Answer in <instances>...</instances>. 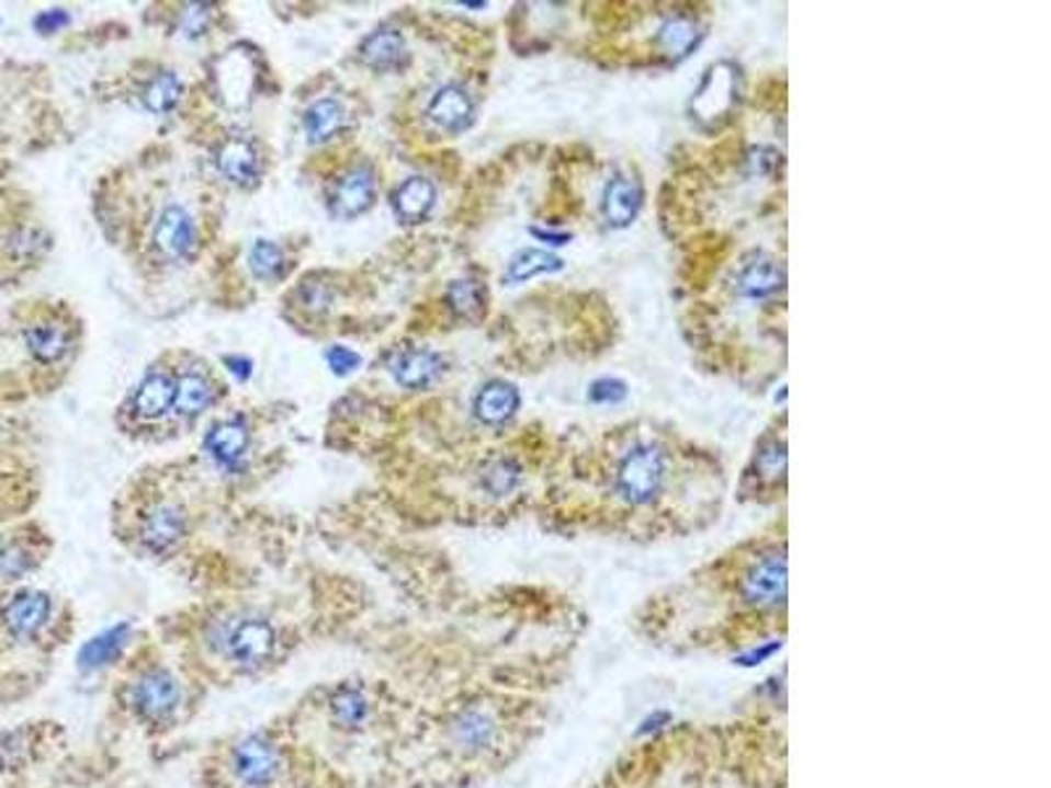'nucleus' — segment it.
Returning <instances> with one entry per match:
<instances>
[{
  "mask_svg": "<svg viewBox=\"0 0 1051 788\" xmlns=\"http://www.w3.org/2000/svg\"><path fill=\"white\" fill-rule=\"evenodd\" d=\"M587 631L570 599L523 620L426 694L361 788H478L513 770L555 720Z\"/></svg>",
  "mask_w": 1051,
  "mask_h": 788,
  "instance_id": "f257e3e1",
  "label": "nucleus"
},
{
  "mask_svg": "<svg viewBox=\"0 0 1051 788\" xmlns=\"http://www.w3.org/2000/svg\"><path fill=\"white\" fill-rule=\"evenodd\" d=\"M787 541L770 534L644 599L631 631L668 658L726 660L787 639Z\"/></svg>",
  "mask_w": 1051,
  "mask_h": 788,
  "instance_id": "f03ea898",
  "label": "nucleus"
},
{
  "mask_svg": "<svg viewBox=\"0 0 1051 788\" xmlns=\"http://www.w3.org/2000/svg\"><path fill=\"white\" fill-rule=\"evenodd\" d=\"M768 705L638 739L587 788H787L783 707Z\"/></svg>",
  "mask_w": 1051,
  "mask_h": 788,
  "instance_id": "7ed1b4c3",
  "label": "nucleus"
},
{
  "mask_svg": "<svg viewBox=\"0 0 1051 788\" xmlns=\"http://www.w3.org/2000/svg\"><path fill=\"white\" fill-rule=\"evenodd\" d=\"M156 636L208 692L263 684L310 644L297 620L252 602L205 605L161 624Z\"/></svg>",
  "mask_w": 1051,
  "mask_h": 788,
  "instance_id": "20e7f679",
  "label": "nucleus"
},
{
  "mask_svg": "<svg viewBox=\"0 0 1051 788\" xmlns=\"http://www.w3.org/2000/svg\"><path fill=\"white\" fill-rule=\"evenodd\" d=\"M208 686L177 658L156 633L137 641L105 684L111 728L158 746L195 723L208 699Z\"/></svg>",
  "mask_w": 1051,
  "mask_h": 788,
  "instance_id": "39448f33",
  "label": "nucleus"
},
{
  "mask_svg": "<svg viewBox=\"0 0 1051 788\" xmlns=\"http://www.w3.org/2000/svg\"><path fill=\"white\" fill-rule=\"evenodd\" d=\"M195 780L201 788H355L284 712L211 739L195 763Z\"/></svg>",
  "mask_w": 1051,
  "mask_h": 788,
  "instance_id": "423d86ee",
  "label": "nucleus"
},
{
  "mask_svg": "<svg viewBox=\"0 0 1051 788\" xmlns=\"http://www.w3.org/2000/svg\"><path fill=\"white\" fill-rule=\"evenodd\" d=\"M64 620L56 597L43 589H19L0 605V628L5 639L16 647L56 652L64 641H56Z\"/></svg>",
  "mask_w": 1051,
  "mask_h": 788,
  "instance_id": "0eeeda50",
  "label": "nucleus"
},
{
  "mask_svg": "<svg viewBox=\"0 0 1051 788\" xmlns=\"http://www.w3.org/2000/svg\"><path fill=\"white\" fill-rule=\"evenodd\" d=\"M190 515L179 502L161 500L150 505L137 521V547L148 558L169 560L182 552L184 541L190 539Z\"/></svg>",
  "mask_w": 1051,
  "mask_h": 788,
  "instance_id": "6e6552de",
  "label": "nucleus"
},
{
  "mask_svg": "<svg viewBox=\"0 0 1051 788\" xmlns=\"http://www.w3.org/2000/svg\"><path fill=\"white\" fill-rule=\"evenodd\" d=\"M376 203V174L369 165H352L337 179L329 192V214L335 218L363 216Z\"/></svg>",
  "mask_w": 1051,
  "mask_h": 788,
  "instance_id": "1a4fd4ad",
  "label": "nucleus"
},
{
  "mask_svg": "<svg viewBox=\"0 0 1051 788\" xmlns=\"http://www.w3.org/2000/svg\"><path fill=\"white\" fill-rule=\"evenodd\" d=\"M787 481V445L783 442H768L751 460V468L744 479V496L755 502H773L778 492H783Z\"/></svg>",
  "mask_w": 1051,
  "mask_h": 788,
  "instance_id": "9d476101",
  "label": "nucleus"
},
{
  "mask_svg": "<svg viewBox=\"0 0 1051 788\" xmlns=\"http://www.w3.org/2000/svg\"><path fill=\"white\" fill-rule=\"evenodd\" d=\"M152 242L156 250L169 261H184L195 253L197 248V227L192 216L179 205H169L158 216L156 229H152Z\"/></svg>",
  "mask_w": 1051,
  "mask_h": 788,
  "instance_id": "9b49d317",
  "label": "nucleus"
},
{
  "mask_svg": "<svg viewBox=\"0 0 1051 788\" xmlns=\"http://www.w3.org/2000/svg\"><path fill=\"white\" fill-rule=\"evenodd\" d=\"M216 169L237 187H256L263 174L261 153L245 135H229L216 148Z\"/></svg>",
  "mask_w": 1051,
  "mask_h": 788,
  "instance_id": "f8f14e48",
  "label": "nucleus"
},
{
  "mask_svg": "<svg viewBox=\"0 0 1051 788\" xmlns=\"http://www.w3.org/2000/svg\"><path fill=\"white\" fill-rule=\"evenodd\" d=\"M426 116L437 129L448 132V135H461L476 122V103L461 84H444L429 101Z\"/></svg>",
  "mask_w": 1051,
  "mask_h": 788,
  "instance_id": "ddd939ff",
  "label": "nucleus"
},
{
  "mask_svg": "<svg viewBox=\"0 0 1051 788\" xmlns=\"http://www.w3.org/2000/svg\"><path fill=\"white\" fill-rule=\"evenodd\" d=\"M139 631L135 626L124 624V626H113L111 631H105L95 639L88 641L79 654V667L84 673H103L109 671V675L116 671L118 662L124 660V654L129 652V647L137 641Z\"/></svg>",
  "mask_w": 1051,
  "mask_h": 788,
  "instance_id": "4468645a",
  "label": "nucleus"
},
{
  "mask_svg": "<svg viewBox=\"0 0 1051 788\" xmlns=\"http://www.w3.org/2000/svg\"><path fill=\"white\" fill-rule=\"evenodd\" d=\"M248 447L250 432L248 423L242 419L218 421L216 426H211V432L205 434V449H208V455L222 468H229V471H237V468L242 466Z\"/></svg>",
  "mask_w": 1051,
  "mask_h": 788,
  "instance_id": "2eb2a0df",
  "label": "nucleus"
},
{
  "mask_svg": "<svg viewBox=\"0 0 1051 788\" xmlns=\"http://www.w3.org/2000/svg\"><path fill=\"white\" fill-rule=\"evenodd\" d=\"M392 376L403 389H426L444 374V357L434 350H403L392 357Z\"/></svg>",
  "mask_w": 1051,
  "mask_h": 788,
  "instance_id": "dca6fc26",
  "label": "nucleus"
},
{
  "mask_svg": "<svg viewBox=\"0 0 1051 788\" xmlns=\"http://www.w3.org/2000/svg\"><path fill=\"white\" fill-rule=\"evenodd\" d=\"M437 205V187L431 179L410 176L392 192V208L403 224H421Z\"/></svg>",
  "mask_w": 1051,
  "mask_h": 788,
  "instance_id": "f3484780",
  "label": "nucleus"
},
{
  "mask_svg": "<svg viewBox=\"0 0 1051 788\" xmlns=\"http://www.w3.org/2000/svg\"><path fill=\"white\" fill-rule=\"evenodd\" d=\"M642 187L636 179L629 176H613L604 184L602 192V216L610 227L623 229L638 216L642 208Z\"/></svg>",
  "mask_w": 1051,
  "mask_h": 788,
  "instance_id": "a211bd4d",
  "label": "nucleus"
},
{
  "mask_svg": "<svg viewBox=\"0 0 1051 788\" xmlns=\"http://www.w3.org/2000/svg\"><path fill=\"white\" fill-rule=\"evenodd\" d=\"M518 408H521V392H518L513 384L502 379L484 384L482 392H478L474 400L476 419L487 423V426H502V423H508L518 413Z\"/></svg>",
  "mask_w": 1051,
  "mask_h": 788,
  "instance_id": "6ab92c4d",
  "label": "nucleus"
},
{
  "mask_svg": "<svg viewBox=\"0 0 1051 788\" xmlns=\"http://www.w3.org/2000/svg\"><path fill=\"white\" fill-rule=\"evenodd\" d=\"M783 282H787V274H783L781 263L776 258L760 255L742 269L736 289L747 300H768V297L781 293Z\"/></svg>",
  "mask_w": 1051,
  "mask_h": 788,
  "instance_id": "aec40b11",
  "label": "nucleus"
},
{
  "mask_svg": "<svg viewBox=\"0 0 1051 788\" xmlns=\"http://www.w3.org/2000/svg\"><path fill=\"white\" fill-rule=\"evenodd\" d=\"M361 61L376 71H400L408 64L405 37L397 30H376L361 43Z\"/></svg>",
  "mask_w": 1051,
  "mask_h": 788,
  "instance_id": "412c9836",
  "label": "nucleus"
},
{
  "mask_svg": "<svg viewBox=\"0 0 1051 788\" xmlns=\"http://www.w3.org/2000/svg\"><path fill=\"white\" fill-rule=\"evenodd\" d=\"M174 392L177 381L171 379L169 374L152 370V374H148L137 384L135 392H132V408H135V413L143 415V419H161V415L174 408Z\"/></svg>",
  "mask_w": 1051,
  "mask_h": 788,
  "instance_id": "4be33fe9",
  "label": "nucleus"
},
{
  "mask_svg": "<svg viewBox=\"0 0 1051 788\" xmlns=\"http://www.w3.org/2000/svg\"><path fill=\"white\" fill-rule=\"evenodd\" d=\"M523 483V468L516 458H491L487 466L482 468L478 473V489L489 496V500L502 502L508 496H513Z\"/></svg>",
  "mask_w": 1051,
  "mask_h": 788,
  "instance_id": "5701e85b",
  "label": "nucleus"
},
{
  "mask_svg": "<svg viewBox=\"0 0 1051 788\" xmlns=\"http://www.w3.org/2000/svg\"><path fill=\"white\" fill-rule=\"evenodd\" d=\"M39 566V552L30 541L19 539V536H5L0 539V586L16 584V581L26 579L35 573Z\"/></svg>",
  "mask_w": 1051,
  "mask_h": 788,
  "instance_id": "b1692460",
  "label": "nucleus"
},
{
  "mask_svg": "<svg viewBox=\"0 0 1051 788\" xmlns=\"http://www.w3.org/2000/svg\"><path fill=\"white\" fill-rule=\"evenodd\" d=\"M344 127V109L335 98H321V101L310 103L308 111L303 114V132L308 142H329L337 137Z\"/></svg>",
  "mask_w": 1051,
  "mask_h": 788,
  "instance_id": "393cba45",
  "label": "nucleus"
},
{
  "mask_svg": "<svg viewBox=\"0 0 1051 788\" xmlns=\"http://www.w3.org/2000/svg\"><path fill=\"white\" fill-rule=\"evenodd\" d=\"M24 342L30 347V353L35 361L39 363H58L66 353L71 350V340L69 331L58 323H32V327L24 329Z\"/></svg>",
  "mask_w": 1051,
  "mask_h": 788,
  "instance_id": "a878e982",
  "label": "nucleus"
},
{
  "mask_svg": "<svg viewBox=\"0 0 1051 788\" xmlns=\"http://www.w3.org/2000/svg\"><path fill=\"white\" fill-rule=\"evenodd\" d=\"M700 37H702L700 24H697L694 19L681 16V13H678V16L665 19V22L660 24V30H657L655 35V45L665 53V56L683 58L689 56L691 48H697Z\"/></svg>",
  "mask_w": 1051,
  "mask_h": 788,
  "instance_id": "bb28decb",
  "label": "nucleus"
},
{
  "mask_svg": "<svg viewBox=\"0 0 1051 788\" xmlns=\"http://www.w3.org/2000/svg\"><path fill=\"white\" fill-rule=\"evenodd\" d=\"M213 397H216V389H213L208 376L197 374V370H188V374H182L177 379L174 410L179 415H197L213 406Z\"/></svg>",
  "mask_w": 1051,
  "mask_h": 788,
  "instance_id": "cd10ccee",
  "label": "nucleus"
},
{
  "mask_svg": "<svg viewBox=\"0 0 1051 788\" xmlns=\"http://www.w3.org/2000/svg\"><path fill=\"white\" fill-rule=\"evenodd\" d=\"M448 308L463 321H478L487 313V289L478 279H455L448 287Z\"/></svg>",
  "mask_w": 1051,
  "mask_h": 788,
  "instance_id": "c85d7f7f",
  "label": "nucleus"
},
{
  "mask_svg": "<svg viewBox=\"0 0 1051 788\" xmlns=\"http://www.w3.org/2000/svg\"><path fill=\"white\" fill-rule=\"evenodd\" d=\"M563 261L557 255L547 253V250H536V248H526L521 253H516L510 258L508 271H505V279L510 284H521L534 279L539 274H552V271H561Z\"/></svg>",
  "mask_w": 1051,
  "mask_h": 788,
  "instance_id": "c756f323",
  "label": "nucleus"
},
{
  "mask_svg": "<svg viewBox=\"0 0 1051 788\" xmlns=\"http://www.w3.org/2000/svg\"><path fill=\"white\" fill-rule=\"evenodd\" d=\"M182 82L174 71H161L145 84L143 92V105L150 111V114H169V111L177 109V103L182 101Z\"/></svg>",
  "mask_w": 1051,
  "mask_h": 788,
  "instance_id": "7c9ffc66",
  "label": "nucleus"
},
{
  "mask_svg": "<svg viewBox=\"0 0 1051 788\" xmlns=\"http://www.w3.org/2000/svg\"><path fill=\"white\" fill-rule=\"evenodd\" d=\"M248 266H250V274L256 276L258 282H276L282 279L287 261H284L282 248H279L276 242L256 240L250 248Z\"/></svg>",
  "mask_w": 1051,
  "mask_h": 788,
  "instance_id": "2f4dec72",
  "label": "nucleus"
},
{
  "mask_svg": "<svg viewBox=\"0 0 1051 788\" xmlns=\"http://www.w3.org/2000/svg\"><path fill=\"white\" fill-rule=\"evenodd\" d=\"M629 397V387L621 379H597L589 387V400L597 406H618Z\"/></svg>",
  "mask_w": 1051,
  "mask_h": 788,
  "instance_id": "473e14b6",
  "label": "nucleus"
},
{
  "mask_svg": "<svg viewBox=\"0 0 1051 788\" xmlns=\"http://www.w3.org/2000/svg\"><path fill=\"white\" fill-rule=\"evenodd\" d=\"M326 363H329L331 374L348 376V374H352V370L361 368L363 357L358 355L355 350L344 347V344H331V347L326 350Z\"/></svg>",
  "mask_w": 1051,
  "mask_h": 788,
  "instance_id": "72a5a7b5",
  "label": "nucleus"
},
{
  "mask_svg": "<svg viewBox=\"0 0 1051 788\" xmlns=\"http://www.w3.org/2000/svg\"><path fill=\"white\" fill-rule=\"evenodd\" d=\"M69 22H71V16H69V13H66L64 9H50V11L37 13L35 22H32V26H35L39 35H53V32H58V30H64V26H69Z\"/></svg>",
  "mask_w": 1051,
  "mask_h": 788,
  "instance_id": "f704fd0d",
  "label": "nucleus"
},
{
  "mask_svg": "<svg viewBox=\"0 0 1051 788\" xmlns=\"http://www.w3.org/2000/svg\"><path fill=\"white\" fill-rule=\"evenodd\" d=\"M205 22H208V11H205V5H190V9L184 11L182 30L188 32V35H201V32L205 30Z\"/></svg>",
  "mask_w": 1051,
  "mask_h": 788,
  "instance_id": "c9c22d12",
  "label": "nucleus"
},
{
  "mask_svg": "<svg viewBox=\"0 0 1051 788\" xmlns=\"http://www.w3.org/2000/svg\"><path fill=\"white\" fill-rule=\"evenodd\" d=\"M224 366L229 368L239 381H248L252 376V361L245 355H224Z\"/></svg>",
  "mask_w": 1051,
  "mask_h": 788,
  "instance_id": "e433bc0d",
  "label": "nucleus"
},
{
  "mask_svg": "<svg viewBox=\"0 0 1051 788\" xmlns=\"http://www.w3.org/2000/svg\"><path fill=\"white\" fill-rule=\"evenodd\" d=\"M531 235L536 237V240H542V242H547V244H568L570 242V235H557V231H547V229H531Z\"/></svg>",
  "mask_w": 1051,
  "mask_h": 788,
  "instance_id": "4c0bfd02",
  "label": "nucleus"
}]
</instances>
